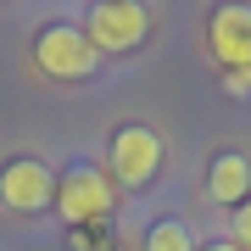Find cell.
<instances>
[{
  "mask_svg": "<svg viewBox=\"0 0 251 251\" xmlns=\"http://www.w3.org/2000/svg\"><path fill=\"white\" fill-rule=\"evenodd\" d=\"M212 50L224 73H246L251 67V6H218L212 11Z\"/></svg>",
  "mask_w": 251,
  "mask_h": 251,
  "instance_id": "8992f818",
  "label": "cell"
},
{
  "mask_svg": "<svg viewBox=\"0 0 251 251\" xmlns=\"http://www.w3.org/2000/svg\"><path fill=\"white\" fill-rule=\"evenodd\" d=\"M106 162H112V179H117V184H128V190L151 184L156 168H162V134H151V128H140V123L117 128Z\"/></svg>",
  "mask_w": 251,
  "mask_h": 251,
  "instance_id": "277c9868",
  "label": "cell"
},
{
  "mask_svg": "<svg viewBox=\"0 0 251 251\" xmlns=\"http://www.w3.org/2000/svg\"><path fill=\"white\" fill-rule=\"evenodd\" d=\"M56 206H62L67 224H95V218L112 212V179L95 168H84V162H73V168L56 179Z\"/></svg>",
  "mask_w": 251,
  "mask_h": 251,
  "instance_id": "3957f363",
  "label": "cell"
},
{
  "mask_svg": "<svg viewBox=\"0 0 251 251\" xmlns=\"http://www.w3.org/2000/svg\"><path fill=\"white\" fill-rule=\"evenodd\" d=\"M0 201H6L11 212H39V206L56 201V173L45 162H34V156L6 162V168H0Z\"/></svg>",
  "mask_w": 251,
  "mask_h": 251,
  "instance_id": "5b68a950",
  "label": "cell"
},
{
  "mask_svg": "<svg viewBox=\"0 0 251 251\" xmlns=\"http://www.w3.org/2000/svg\"><path fill=\"white\" fill-rule=\"evenodd\" d=\"M246 73H251V67H246Z\"/></svg>",
  "mask_w": 251,
  "mask_h": 251,
  "instance_id": "8fae6325",
  "label": "cell"
},
{
  "mask_svg": "<svg viewBox=\"0 0 251 251\" xmlns=\"http://www.w3.org/2000/svg\"><path fill=\"white\" fill-rule=\"evenodd\" d=\"M145 251H196L190 224H184V218H156L151 234H145Z\"/></svg>",
  "mask_w": 251,
  "mask_h": 251,
  "instance_id": "ba28073f",
  "label": "cell"
},
{
  "mask_svg": "<svg viewBox=\"0 0 251 251\" xmlns=\"http://www.w3.org/2000/svg\"><path fill=\"white\" fill-rule=\"evenodd\" d=\"M234 246H240V251H251V196L234 206Z\"/></svg>",
  "mask_w": 251,
  "mask_h": 251,
  "instance_id": "9c48e42d",
  "label": "cell"
},
{
  "mask_svg": "<svg viewBox=\"0 0 251 251\" xmlns=\"http://www.w3.org/2000/svg\"><path fill=\"white\" fill-rule=\"evenodd\" d=\"M84 39L95 45V56H123V50H140L145 34H151V11L140 0H95L84 11Z\"/></svg>",
  "mask_w": 251,
  "mask_h": 251,
  "instance_id": "6da1fadb",
  "label": "cell"
},
{
  "mask_svg": "<svg viewBox=\"0 0 251 251\" xmlns=\"http://www.w3.org/2000/svg\"><path fill=\"white\" fill-rule=\"evenodd\" d=\"M206 251H240V246H234V240H218V246H206Z\"/></svg>",
  "mask_w": 251,
  "mask_h": 251,
  "instance_id": "30bf717a",
  "label": "cell"
},
{
  "mask_svg": "<svg viewBox=\"0 0 251 251\" xmlns=\"http://www.w3.org/2000/svg\"><path fill=\"white\" fill-rule=\"evenodd\" d=\"M34 62H39V73H45V78L73 84V78H90L100 56H95L90 39H84L78 23H50L45 34L34 39Z\"/></svg>",
  "mask_w": 251,
  "mask_h": 251,
  "instance_id": "7a4b0ae2",
  "label": "cell"
},
{
  "mask_svg": "<svg viewBox=\"0 0 251 251\" xmlns=\"http://www.w3.org/2000/svg\"><path fill=\"white\" fill-rule=\"evenodd\" d=\"M206 196L224 201V206H240L251 196V162L240 151H224V156L212 162V173H206Z\"/></svg>",
  "mask_w": 251,
  "mask_h": 251,
  "instance_id": "52a82bcc",
  "label": "cell"
}]
</instances>
